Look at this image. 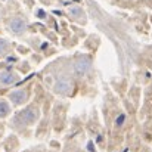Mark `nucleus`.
<instances>
[{"label": "nucleus", "instance_id": "obj_1", "mask_svg": "<svg viewBox=\"0 0 152 152\" xmlns=\"http://www.w3.org/2000/svg\"><path fill=\"white\" fill-rule=\"evenodd\" d=\"M18 120H19L24 126L34 124V123L39 120V109L34 108V106H28L27 109H24L22 112H19Z\"/></svg>", "mask_w": 152, "mask_h": 152}, {"label": "nucleus", "instance_id": "obj_2", "mask_svg": "<svg viewBox=\"0 0 152 152\" xmlns=\"http://www.w3.org/2000/svg\"><path fill=\"white\" fill-rule=\"evenodd\" d=\"M90 66H92V61L89 56H80L74 64V69H75L77 75H86L89 72Z\"/></svg>", "mask_w": 152, "mask_h": 152}, {"label": "nucleus", "instance_id": "obj_3", "mask_svg": "<svg viewBox=\"0 0 152 152\" xmlns=\"http://www.w3.org/2000/svg\"><path fill=\"white\" fill-rule=\"evenodd\" d=\"M9 28H10L12 33H15V34L19 36V34H22V33L27 30V22H25L24 18L16 16V18H12V19H10V22H9Z\"/></svg>", "mask_w": 152, "mask_h": 152}, {"label": "nucleus", "instance_id": "obj_4", "mask_svg": "<svg viewBox=\"0 0 152 152\" xmlns=\"http://www.w3.org/2000/svg\"><path fill=\"white\" fill-rule=\"evenodd\" d=\"M9 99L12 101L13 105H22L25 103L28 99V92L25 89H18V90H13L9 93Z\"/></svg>", "mask_w": 152, "mask_h": 152}, {"label": "nucleus", "instance_id": "obj_5", "mask_svg": "<svg viewBox=\"0 0 152 152\" xmlns=\"http://www.w3.org/2000/svg\"><path fill=\"white\" fill-rule=\"evenodd\" d=\"M19 80V77H18V74H15V72H10V71H3V72H0V86H12V84H15L16 81Z\"/></svg>", "mask_w": 152, "mask_h": 152}, {"label": "nucleus", "instance_id": "obj_6", "mask_svg": "<svg viewBox=\"0 0 152 152\" xmlns=\"http://www.w3.org/2000/svg\"><path fill=\"white\" fill-rule=\"evenodd\" d=\"M55 92H56V93H62V95L71 92V84H69V81H66V80H59V83L55 86Z\"/></svg>", "mask_w": 152, "mask_h": 152}, {"label": "nucleus", "instance_id": "obj_7", "mask_svg": "<svg viewBox=\"0 0 152 152\" xmlns=\"http://www.w3.org/2000/svg\"><path fill=\"white\" fill-rule=\"evenodd\" d=\"M10 114V106L9 103L3 99H0V118H6Z\"/></svg>", "mask_w": 152, "mask_h": 152}, {"label": "nucleus", "instance_id": "obj_8", "mask_svg": "<svg viewBox=\"0 0 152 152\" xmlns=\"http://www.w3.org/2000/svg\"><path fill=\"white\" fill-rule=\"evenodd\" d=\"M69 15H71L72 18H75V19H83V18H84V15H83V10H81L80 7H77V6H72V7H69Z\"/></svg>", "mask_w": 152, "mask_h": 152}, {"label": "nucleus", "instance_id": "obj_9", "mask_svg": "<svg viewBox=\"0 0 152 152\" xmlns=\"http://www.w3.org/2000/svg\"><path fill=\"white\" fill-rule=\"evenodd\" d=\"M7 50H9V45H7V42H4V40H0V55L6 53Z\"/></svg>", "mask_w": 152, "mask_h": 152}, {"label": "nucleus", "instance_id": "obj_10", "mask_svg": "<svg viewBox=\"0 0 152 152\" xmlns=\"http://www.w3.org/2000/svg\"><path fill=\"white\" fill-rule=\"evenodd\" d=\"M123 121H124V115H121V117H120V120H117V126H121V124H123Z\"/></svg>", "mask_w": 152, "mask_h": 152}, {"label": "nucleus", "instance_id": "obj_11", "mask_svg": "<svg viewBox=\"0 0 152 152\" xmlns=\"http://www.w3.org/2000/svg\"><path fill=\"white\" fill-rule=\"evenodd\" d=\"M0 13H1V9H0Z\"/></svg>", "mask_w": 152, "mask_h": 152}]
</instances>
